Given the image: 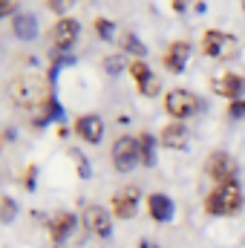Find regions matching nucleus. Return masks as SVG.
Instances as JSON below:
<instances>
[{"label":"nucleus","mask_w":245,"mask_h":248,"mask_svg":"<svg viewBox=\"0 0 245 248\" xmlns=\"http://www.w3.org/2000/svg\"><path fill=\"white\" fill-rule=\"evenodd\" d=\"M6 98L15 110L38 113L52 101V84L38 72H17L6 84Z\"/></svg>","instance_id":"1"},{"label":"nucleus","mask_w":245,"mask_h":248,"mask_svg":"<svg viewBox=\"0 0 245 248\" xmlns=\"http://www.w3.org/2000/svg\"><path fill=\"white\" fill-rule=\"evenodd\" d=\"M245 208V193L240 182H225V185H214L205 199H202V211L214 219L219 217H237Z\"/></svg>","instance_id":"2"},{"label":"nucleus","mask_w":245,"mask_h":248,"mask_svg":"<svg viewBox=\"0 0 245 248\" xmlns=\"http://www.w3.org/2000/svg\"><path fill=\"white\" fill-rule=\"evenodd\" d=\"M199 49L205 58L211 61H234L240 58L243 52V44L234 32H225V29H205L202 38H199Z\"/></svg>","instance_id":"3"},{"label":"nucleus","mask_w":245,"mask_h":248,"mask_svg":"<svg viewBox=\"0 0 245 248\" xmlns=\"http://www.w3.org/2000/svg\"><path fill=\"white\" fill-rule=\"evenodd\" d=\"M199 107H202V98L193 90H187V87H173V90H168L162 95V110L168 113L170 122H187V119H193L199 113Z\"/></svg>","instance_id":"4"},{"label":"nucleus","mask_w":245,"mask_h":248,"mask_svg":"<svg viewBox=\"0 0 245 248\" xmlns=\"http://www.w3.org/2000/svg\"><path fill=\"white\" fill-rule=\"evenodd\" d=\"M110 162H113V170L116 173H133L138 165H141V150H138V139L122 133L113 139V147H110Z\"/></svg>","instance_id":"5"},{"label":"nucleus","mask_w":245,"mask_h":248,"mask_svg":"<svg viewBox=\"0 0 245 248\" xmlns=\"http://www.w3.org/2000/svg\"><path fill=\"white\" fill-rule=\"evenodd\" d=\"M202 170H205V176H208L214 185H225V182H237V176H240V162H237L228 150L216 147V150L208 153Z\"/></svg>","instance_id":"6"},{"label":"nucleus","mask_w":245,"mask_h":248,"mask_svg":"<svg viewBox=\"0 0 245 248\" xmlns=\"http://www.w3.org/2000/svg\"><path fill=\"white\" fill-rule=\"evenodd\" d=\"M78 41H81V20L78 17L66 15L49 26V44L55 52H72Z\"/></svg>","instance_id":"7"},{"label":"nucleus","mask_w":245,"mask_h":248,"mask_svg":"<svg viewBox=\"0 0 245 248\" xmlns=\"http://www.w3.org/2000/svg\"><path fill=\"white\" fill-rule=\"evenodd\" d=\"M141 208V187L138 185H124L110 196V214L113 219H136Z\"/></svg>","instance_id":"8"},{"label":"nucleus","mask_w":245,"mask_h":248,"mask_svg":"<svg viewBox=\"0 0 245 248\" xmlns=\"http://www.w3.org/2000/svg\"><path fill=\"white\" fill-rule=\"evenodd\" d=\"M81 222H84V228L92 234V237H98V240H110L113 237V214H110V208H104V205H98V202H90L84 211H81Z\"/></svg>","instance_id":"9"},{"label":"nucleus","mask_w":245,"mask_h":248,"mask_svg":"<svg viewBox=\"0 0 245 248\" xmlns=\"http://www.w3.org/2000/svg\"><path fill=\"white\" fill-rule=\"evenodd\" d=\"M127 75L133 78L138 95H144V98H156V95L162 93V78L150 69V63L147 61H127Z\"/></svg>","instance_id":"10"},{"label":"nucleus","mask_w":245,"mask_h":248,"mask_svg":"<svg viewBox=\"0 0 245 248\" xmlns=\"http://www.w3.org/2000/svg\"><path fill=\"white\" fill-rule=\"evenodd\" d=\"M211 90H214V95L225 98L228 104H231V101H240V98H245V75L243 72H222V75H214V78H211Z\"/></svg>","instance_id":"11"},{"label":"nucleus","mask_w":245,"mask_h":248,"mask_svg":"<svg viewBox=\"0 0 245 248\" xmlns=\"http://www.w3.org/2000/svg\"><path fill=\"white\" fill-rule=\"evenodd\" d=\"M190 55H193L190 41H184V38L170 41V44L165 46V52H162V66H165V72H170V75L184 72V66L190 63Z\"/></svg>","instance_id":"12"},{"label":"nucleus","mask_w":245,"mask_h":248,"mask_svg":"<svg viewBox=\"0 0 245 248\" xmlns=\"http://www.w3.org/2000/svg\"><path fill=\"white\" fill-rule=\"evenodd\" d=\"M104 119L98 116V113H81V116H75V122H72V133L84 141V144H101V139H104Z\"/></svg>","instance_id":"13"},{"label":"nucleus","mask_w":245,"mask_h":248,"mask_svg":"<svg viewBox=\"0 0 245 248\" xmlns=\"http://www.w3.org/2000/svg\"><path fill=\"white\" fill-rule=\"evenodd\" d=\"M144 208H147L150 222H159V225H165V222H170L176 217V202L165 190H150L144 196Z\"/></svg>","instance_id":"14"},{"label":"nucleus","mask_w":245,"mask_h":248,"mask_svg":"<svg viewBox=\"0 0 245 248\" xmlns=\"http://www.w3.org/2000/svg\"><path fill=\"white\" fill-rule=\"evenodd\" d=\"M75 228H78V217H75L72 211H55V214L49 217V222H46L49 240H52L58 248H61L63 243L75 234Z\"/></svg>","instance_id":"15"},{"label":"nucleus","mask_w":245,"mask_h":248,"mask_svg":"<svg viewBox=\"0 0 245 248\" xmlns=\"http://www.w3.org/2000/svg\"><path fill=\"white\" fill-rule=\"evenodd\" d=\"M156 139H159V147H165V150H184L190 141V130L184 122H168Z\"/></svg>","instance_id":"16"},{"label":"nucleus","mask_w":245,"mask_h":248,"mask_svg":"<svg viewBox=\"0 0 245 248\" xmlns=\"http://www.w3.org/2000/svg\"><path fill=\"white\" fill-rule=\"evenodd\" d=\"M12 35L17 41H35L38 38V17L32 12H17L12 17Z\"/></svg>","instance_id":"17"},{"label":"nucleus","mask_w":245,"mask_h":248,"mask_svg":"<svg viewBox=\"0 0 245 248\" xmlns=\"http://www.w3.org/2000/svg\"><path fill=\"white\" fill-rule=\"evenodd\" d=\"M138 150H141V165L144 168H153L156 165V150H159V139L150 133V130H141L138 136Z\"/></svg>","instance_id":"18"},{"label":"nucleus","mask_w":245,"mask_h":248,"mask_svg":"<svg viewBox=\"0 0 245 248\" xmlns=\"http://www.w3.org/2000/svg\"><path fill=\"white\" fill-rule=\"evenodd\" d=\"M122 52H127L130 55V61H144V55H147V46L138 41V35L136 32H124L122 35Z\"/></svg>","instance_id":"19"},{"label":"nucleus","mask_w":245,"mask_h":248,"mask_svg":"<svg viewBox=\"0 0 245 248\" xmlns=\"http://www.w3.org/2000/svg\"><path fill=\"white\" fill-rule=\"evenodd\" d=\"M92 32H95L98 41H113V38H116V23H113L110 17L98 15V17L92 20Z\"/></svg>","instance_id":"20"},{"label":"nucleus","mask_w":245,"mask_h":248,"mask_svg":"<svg viewBox=\"0 0 245 248\" xmlns=\"http://www.w3.org/2000/svg\"><path fill=\"white\" fill-rule=\"evenodd\" d=\"M46 3V9L55 15V17H66L69 15V9H75L78 6V0H44Z\"/></svg>","instance_id":"21"},{"label":"nucleus","mask_w":245,"mask_h":248,"mask_svg":"<svg viewBox=\"0 0 245 248\" xmlns=\"http://www.w3.org/2000/svg\"><path fill=\"white\" fill-rule=\"evenodd\" d=\"M228 119H234V122L245 119V98H240V101H231V104H228Z\"/></svg>","instance_id":"22"},{"label":"nucleus","mask_w":245,"mask_h":248,"mask_svg":"<svg viewBox=\"0 0 245 248\" xmlns=\"http://www.w3.org/2000/svg\"><path fill=\"white\" fill-rule=\"evenodd\" d=\"M15 0H0V17H15Z\"/></svg>","instance_id":"23"},{"label":"nucleus","mask_w":245,"mask_h":248,"mask_svg":"<svg viewBox=\"0 0 245 248\" xmlns=\"http://www.w3.org/2000/svg\"><path fill=\"white\" fill-rule=\"evenodd\" d=\"M170 9H173L176 15H184V12L190 9V0H170Z\"/></svg>","instance_id":"24"},{"label":"nucleus","mask_w":245,"mask_h":248,"mask_svg":"<svg viewBox=\"0 0 245 248\" xmlns=\"http://www.w3.org/2000/svg\"><path fill=\"white\" fill-rule=\"evenodd\" d=\"M136 248H159V246H156V243H150L147 237H141V240L136 243Z\"/></svg>","instance_id":"25"}]
</instances>
